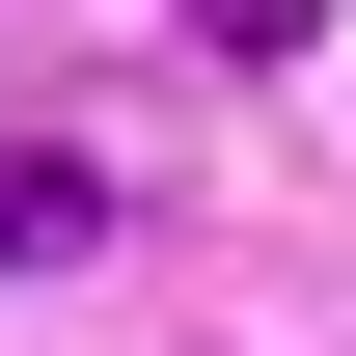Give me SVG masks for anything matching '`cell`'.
Segmentation results:
<instances>
[{
  "label": "cell",
  "mask_w": 356,
  "mask_h": 356,
  "mask_svg": "<svg viewBox=\"0 0 356 356\" xmlns=\"http://www.w3.org/2000/svg\"><path fill=\"white\" fill-rule=\"evenodd\" d=\"M55 247H110V192H83V165H28V137H0V274H55Z\"/></svg>",
  "instance_id": "obj_1"
}]
</instances>
